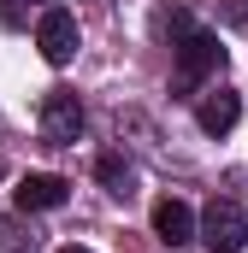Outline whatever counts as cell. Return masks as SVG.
<instances>
[{"mask_svg":"<svg viewBox=\"0 0 248 253\" xmlns=\"http://www.w3.org/2000/svg\"><path fill=\"white\" fill-rule=\"evenodd\" d=\"M77 135H83V100L71 88H54L42 100V141L48 147H71Z\"/></svg>","mask_w":248,"mask_h":253,"instance_id":"obj_3","label":"cell"},{"mask_svg":"<svg viewBox=\"0 0 248 253\" xmlns=\"http://www.w3.org/2000/svg\"><path fill=\"white\" fill-rule=\"evenodd\" d=\"M95 177L107 183V194H119V200H130V194H136V171L124 165L119 153H101V159H95Z\"/></svg>","mask_w":248,"mask_h":253,"instance_id":"obj_8","label":"cell"},{"mask_svg":"<svg viewBox=\"0 0 248 253\" xmlns=\"http://www.w3.org/2000/svg\"><path fill=\"white\" fill-rule=\"evenodd\" d=\"M0 12H6V18H18V6H12V0H6V6H0Z\"/></svg>","mask_w":248,"mask_h":253,"instance_id":"obj_10","label":"cell"},{"mask_svg":"<svg viewBox=\"0 0 248 253\" xmlns=\"http://www.w3.org/2000/svg\"><path fill=\"white\" fill-rule=\"evenodd\" d=\"M36 47H42V59L48 65H71L77 59V18L71 12H42V24H36Z\"/></svg>","mask_w":248,"mask_h":253,"instance_id":"obj_4","label":"cell"},{"mask_svg":"<svg viewBox=\"0 0 248 253\" xmlns=\"http://www.w3.org/2000/svg\"><path fill=\"white\" fill-rule=\"evenodd\" d=\"M60 253H89V248H83V242H71V248H60Z\"/></svg>","mask_w":248,"mask_h":253,"instance_id":"obj_9","label":"cell"},{"mask_svg":"<svg viewBox=\"0 0 248 253\" xmlns=\"http://www.w3.org/2000/svg\"><path fill=\"white\" fill-rule=\"evenodd\" d=\"M154 236H160L166 248H184L189 236H195V212H189L184 200H172V194L154 200Z\"/></svg>","mask_w":248,"mask_h":253,"instance_id":"obj_7","label":"cell"},{"mask_svg":"<svg viewBox=\"0 0 248 253\" xmlns=\"http://www.w3.org/2000/svg\"><path fill=\"white\" fill-rule=\"evenodd\" d=\"M195 236L207 242V253H243V248H248V218H243V206H237V200H207Z\"/></svg>","mask_w":248,"mask_h":253,"instance_id":"obj_1","label":"cell"},{"mask_svg":"<svg viewBox=\"0 0 248 253\" xmlns=\"http://www.w3.org/2000/svg\"><path fill=\"white\" fill-rule=\"evenodd\" d=\"M243 118V94L237 88H213V94H201V106H195V124L207 129V135H231Z\"/></svg>","mask_w":248,"mask_h":253,"instance_id":"obj_5","label":"cell"},{"mask_svg":"<svg viewBox=\"0 0 248 253\" xmlns=\"http://www.w3.org/2000/svg\"><path fill=\"white\" fill-rule=\"evenodd\" d=\"M18 212H54V206H65V177H48V171H30L24 183H18Z\"/></svg>","mask_w":248,"mask_h":253,"instance_id":"obj_6","label":"cell"},{"mask_svg":"<svg viewBox=\"0 0 248 253\" xmlns=\"http://www.w3.org/2000/svg\"><path fill=\"white\" fill-rule=\"evenodd\" d=\"M172 53H178V88H184V94L195 88V83H207V77L225 65V47H219V36H207V30H184Z\"/></svg>","mask_w":248,"mask_h":253,"instance_id":"obj_2","label":"cell"}]
</instances>
